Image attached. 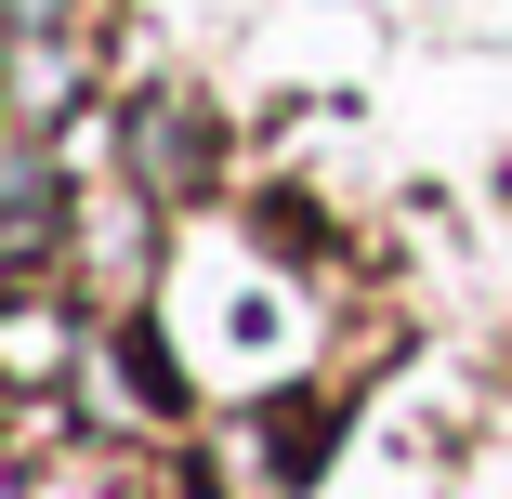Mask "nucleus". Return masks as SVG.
Wrapping results in <instances>:
<instances>
[{
  "mask_svg": "<svg viewBox=\"0 0 512 499\" xmlns=\"http://www.w3.org/2000/svg\"><path fill=\"white\" fill-rule=\"evenodd\" d=\"M14 27H27V40H53V27H66V0H14Z\"/></svg>",
  "mask_w": 512,
  "mask_h": 499,
  "instance_id": "obj_2",
  "label": "nucleus"
},
{
  "mask_svg": "<svg viewBox=\"0 0 512 499\" xmlns=\"http://www.w3.org/2000/svg\"><path fill=\"white\" fill-rule=\"evenodd\" d=\"M145 171H158V184H197V171H211V145H197L184 106H145Z\"/></svg>",
  "mask_w": 512,
  "mask_h": 499,
  "instance_id": "obj_1",
  "label": "nucleus"
}]
</instances>
